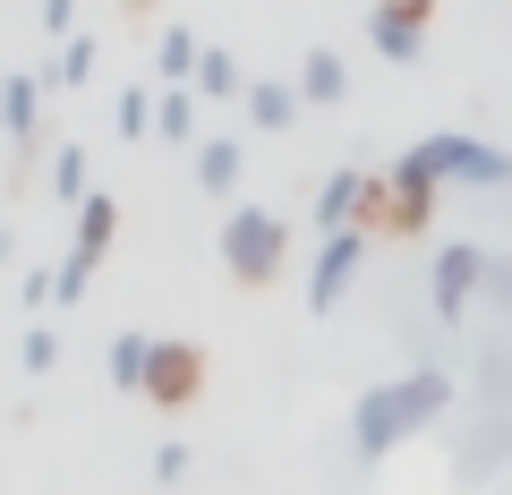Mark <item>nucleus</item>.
<instances>
[{
  "mask_svg": "<svg viewBox=\"0 0 512 495\" xmlns=\"http://www.w3.org/2000/svg\"><path fill=\"white\" fill-rule=\"evenodd\" d=\"M436 188H512V154L487 146V137H470V129H436L384 171V197H393L402 222H419Z\"/></svg>",
  "mask_w": 512,
  "mask_h": 495,
  "instance_id": "1",
  "label": "nucleus"
},
{
  "mask_svg": "<svg viewBox=\"0 0 512 495\" xmlns=\"http://www.w3.org/2000/svg\"><path fill=\"white\" fill-rule=\"evenodd\" d=\"M444 410H453V376H444V367H410V376H393V385H367L359 402H350V453L359 461L402 453V444L427 436Z\"/></svg>",
  "mask_w": 512,
  "mask_h": 495,
  "instance_id": "2",
  "label": "nucleus"
},
{
  "mask_svg": "<svg viewBox=\"0 0 512 495\" xmlns=\"http://www.w3.org/2000/svg\"><path fill=\"white\" fill-rule=\"evenodd\" d=\"M282 248H291L282 214H265V205H231V222H222V265H231V282H274L282 274Z\"/></svg>",
  "mask_w": 512,
  "mask_h": 495,
  "instance_id": "3",
  "label": "nucleus"
},
{
  "mask_svg": "<svg viewBox=\"0 0 512 495\" xmlns=\"http://www.w3.org/2000/svg\"><path fill=\"white\" fill-rule=\"evenodd\" d=\"M359 265H367V231H359V222L325 231V248L308 257V316H333V308H342V291L359 282Z\"/></svg>",
  "mask_w": 512,
  "mask_h": 495,
  "instance_id": "4",
  "label": "nucleus"
},
{
  "mask_svg": "<svg viewBox=\"0 0 512 495\" xmlns=\"http://www.w3.org/2000/svg\"><path fill=\"white\" fill-rule=\"evenodd\" d=\"M478 282H487V248H470V239H444V248H436V274H427V291H436V316H444V325H470Z\"/></svg>",
  "mask_w": 512,
  "mask_h": 495,
  "instance_id": "5",
  "label": "nucleus"
},
{
  "mask_svg": "<svg viewBox=\"0 0 512 495\" xmlns=\"http://www.w3.org/2000/svg\"><path fill=\"white\" fill-rule=\"evenodd\" d=\"M367 43L410 69V60L427 52V0H376V9H367Z\"/></svg>",
  "mask_w": 512,
  "mask_h": 495,
  "instance_id": "6",
  "label": "nucleus"
},
{
  "mask_svg": "<svg viewBox=\"0 0 512 495\" xmlns=\"http://www.w3.org/2000/svg\"><path fill=\"white\" fill-rule=\"evenodd\" d=\"M197 385H205V350L197 342H154L146 402H197Z\"/></svg>",
  "mask_w": 512,
  "mask_h": 495,
  "instance_id": "7",
  "label": "nucleus"
},
{
  "mask_svg": "<svg viewBox=\"0 0 512 495\" xmlns=\"http://www.w3.org/2000/svg\"><path fill=\"white\" fill-rule=\"evenodd\" d=\"M367 205H376V180H367V171H325V188H316V222H325V231H342V222H359Z\"/></svg>",
  "mask_w": 512,
  "mask_h": 495,
  "instance_id": "8",
  "label": "nucleus"
},
{
  "mask_svg": "<svg viewBox=\"0 0 512 495\" xmlns=\"http://www.w3.org/2000/svg\"><path fill=\"white\" fill-rule=\"evenodd\" d=\"M35 129H43V86L26 69H9V77H0V137H18V146H26Z\"/></svg>",
  "mask_w": 512,
  "mask_h": 495,
  "instance_id": "9",
  "label": "nucleus"
},
{
  "mask_svg": "<svg viewBox=\"0 0 512 495\" xmlns=\"http://www.w3.org/2000/svg\"><path fill=\"white\" fill-rule=\"evenodd\" d=\"M239 171H248V154H239V137H197V188L205 197H231Z\"/></svg>",
  "mask_w": 512,
  "mask_h": 495,
  "instance_id": "10",
  "label": "nucleus"
},
{
  "mask_svg": "<svg viewBox=\"0 0 512 495\" xmlns=\"http://www.w3.org/2000/svg\"><path fill=\"white\" fill-rule=\"evenodd\" d=\"M111 231H120V205H111L103 188H94V197L77 205V257H94V265H103V257H111Z\"/></svg>",
  "mask_w": 512,
  "mask_h": 495,
  "instance_id": "11",
  "label": "nucleus"
},
{
  "mask_svg": "<svg viewBox=\"0 0 512 495\" xmlns=\"http://www.w3.org/2000/svg\"><path fill=\"white\" fill-rule=\"evenodd\" d=\"M299 111H308V94H299V86H274V77L248 86V120H256V129H291Z\"/></svg>",
  "mask_w": 512,
  "mask_h": 495,
  "instance_id": "12",
  "label": "nucleus"
},
{
  "mask_svg": "<svg viewBox=\"0 0 512 495\" xmlns=\"http://www.w3.org/2000/svg\"><path fill=\"white\" fill-rule=\"evenodd\" d=\"M146 367H154V333H120L111 342V385L120 393H146Z\"/></svg>",
  "mask_w": 512,
  "mask_h": 495,
  "instance_id": "13",
  "label": "nucleus"
},
{
  "mask_svg": "<svg viewBox=\"0 0 512 495\" xmlns=\"http://www.w3.org/2000/svg\"><path fill=\"white\" fill-rule=\"evenodd\" d=\"M154 60H163V77H171V86H197V60H205V43L188 35V26H163V43H154Z\"/></svg>",
  "mask_w": 512,
  "mask_h": 495,
  "instance_id": "14",
  "label": "nucleus"
},
{
  "mask_svg": "<svg viewBox=\"0 0 512 495\" xmlns=\"http://www.w3.org/2000/svg\"><path fill=\"white\" fill-rule=\"evenodd\" d=\"M299 94H308V103H342V94H350V69H342L333 52H308V60H299Z\"/></svg>",
  "mask_w": 512,
  "mask_h": 495,
  "instance_id": "15",
  "label": "nucleus"
},
{
  "mask_svg": "<svg viewBox=\"0 0 512 495\" xmlns=\"http://www.w3.org/2000/svg\"><path fill=\"white\" fill-rule=\"evenodd\" d=\"M154 129H163V146H188V137H197V86H171L163 103H154Z\"/></svg>",
  "mask_w": 512,
  "mask_h": 495,
  "instance_id": "16",
  "label": "nucleus"
},
{
  "mask_svg": "<svg viewBox=\"0 0 512 495\" xmlns=\"http://www.w3.org/2000/svg\"><path fill=\"white\" fill-rule=\"evenodd\" d=\"M197 94H248L239 60H231V52H205V60H197Z\"/></svg>",
  "mask_w": 512,
  "mask_h": 495,
  "instance_id": "17",
  "label": "nucleus"
},
{
  "mask_svg": "<svg viewBox=\"0 0 512 495\" xmlns=\"http://www.w3.org/2000/svg\"><path fill=\"white\" fill-rule=\"evenodd\" d=\"M52 197L86 205V154H77V146H60V154H52Z\"/></svg>",
  "mask_w": 512,
  "mask_h": 495,
  "instance_id": "18",
  "label": "nucleus"
},
{
  "mask_svg": "<svg viewBox=\"0 0 512 495\" xmlns=\"http://www.w3.org/2000/svg\"><path fill=\"white\" fill-rule=\"evenodd\" d=\"M111 120H120V137H154V94H120Z\"/></svg>",
  "mask_w": 512,
  "mask_h": 495,
  "instance_id": "19",
  "label": "nucleus"
},
{
  "mask_svg": "<svg viewBox=\"0 0 512 495\" xmlns=\"http://www.w3.org/2000/svg\"><path fill=\"white\" fill-rule=\"evenodd\" d=\"M86 282H94V257H77V248H69V265H60V274H52L60 308H69V299H86Z\"/></svg>",
  "mask_w": 512,
  "mask_h": 495,
  "instance_id": "20",
  "label": "nucleus"
},
{
  "mask_svg": "<svg viewBox=\"0 0 512 495\" xmlns=\"http://www.w3.org/2000/svg\"><path fill=\"white\" fill-rule=\"evenodd\" d=\"M94 77V43L77 35V43H60V86H86Z\"/></svg>",
  "mask_w": 512,
  "mask_h": 495,
  "instance_id": "21",
  "label": "nucleus"
},
{
  "mask_svg": "<svg viewBox=\"0 0 512 495\" xmlns=\"http://www.w3.org/2000/svg\"><path fill=\"white\" fill-rule=\"evenodd\" d=\"M188 478V444H163V453H154V487H180Z\"/></svg>",
  "mask_w": 512,
  "mask_h": 495,
  "instance_id": "22",
  "label": "nucleus"
},
{
  "mask_svg": "<svg viewBox=\"0 0 512 495\" xmlns=\"http://www.w3.org/2000/svg\"><path fill=\"white\" fill-rule=\"evenodd\" d=\"M18 359H26V367H35V376H43V367L60 359V342H52V325H35V333H26V350H18Z\"/></svg>",
  "mask_w": 512,
  "mask_h": 495,
  "instance_id": "23",
  "label": "nucleus"
},
{
  "mask_svg": "<svg viewBox=\"0 0 512 495\" xmlns=\"http://www.w3.org/2000/svg\"><path fill=\"white\" fill-rule=\"evenodd\" d=\"M69 9L77 0H43V26H69Z\"/></svg>",
  "mask_w": 512,
  "mask_h": 495,
  "instance_id": "24",
  "label": "nucleus"
}]
</instances>
